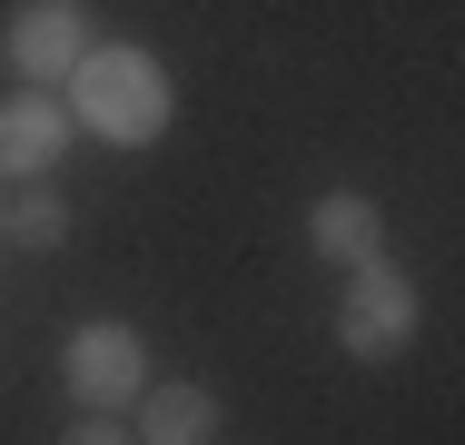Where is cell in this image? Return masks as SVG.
<instances>
[{"label": "cell", "mask_w": 465, "mask_h": 445, "mask_svg": "<svg viewBox=\"0 0 465 445\" xmlns=\"http://www.w3.org/2000/svg\"><path fill=\"white\" fill-rule=\"evenodd\" d=\"M169 119H179V80L159 70V50H139V40H90L80 50L70 129H90L109 149H149V139H169Z\"/></svg>", "instance_id": "1"}, {"label": "cell", "mask_w": 465, "mask_h": 445, "mask_svg": "<svg viewBox=\"0 0 465 445\" xmlns=\"http://www.w3.org/2000/svg\"><path fill=\"white\" fill-rule=\"evenodd\" d=\"M416 327H426V297H416V277H406L396 258L347 267V297H337V347L357 356V366H396V356L416 347Z\"/></svg>", "instance_id": "2"}, {"label": "cell", "mask_w": 465, "mask_h": 445, "mask_svg": "<svg viewBox=\"0 0 465 445\" xmlns=\"http://www.w3.org/2000/svg\"><path fill=\"white\" fill-rule=\"evenodd\" d=\"M60 376H70V396H80L90 416L139 406V386H149V337H139V327H119V317H90V327H70Z\"/></svg>", "instance_id": "3"}, {"label": "cell", "mask_w": 465, "mask_h": 445, "mask_svg": "<svg viewBox=\"0 0 465 445\" xmlns=\"http://www.w3.org/2000/svg\"><path fill=\"white\" fill-rule=\"evenodd\" d=\"M80 50H90V10H80V0H20V10L0 20V70H10L20 89L70 80Z\"/></svg>", "instance_id": "4"}, {"label": "cell", "mask_w": 465, "mask_h": 445, "mask_svg": "<svg viewBox=\"0 0 465 445\" xmlns=\"http://www.w3.org/2000/svg\"><path fill=\"white\" fill-rule=\"evenodd\" d=\"M70 139H80V129H70V99H60V89H10V99H0V188H10V178H20V188L50 178L70 159Z\"/></svg>", "instance_id": "5"}, {"label": "cell", "mask_w": 465, "mask_h": 445, "mask_svg": "<svg viewBox=\"0 0 465 445\" xmlns=\"http://www.w3.org/2000/svg\"><path fill=\"white\" fill-rule=\"evenodd\" d=\"M307 248L327 267H367V258H386V208H376L367 188H327L317 208H307Z\"/></svg>", "instance_id": "6"}, {"label": "cell", "mask_w": 465, "mask_h": 445, "mask_svg": "<svg viewBox=\"0 0 465 445\" xmlns=\"http://www.w3.org/2000/svg\"><path fill=\"white\" fill-rule=\"evenodd\" d=\"M139 445H218V396L208 386H139Z\"/></svg>", "instance_id": "7"}, {"label": "cell", "mask_w": 465, "mask_h": 445, "mask_svg": "<svg viewBox=\"0 0 465 445\" xmlns=\"http://www.w3.org/2000/svg\"><path fill=\"white\" fill-rule=\"evenodd\" d=\"M10 248H70V198H60L50 178H30V188L10 198Z\"/></svg>", "instance_id": "8"}, {"label": "cell", "mask_w": 465, "mask_h": 445, "mask_svg": "<svg viewBox=\"0 0 465 445\" xmlns=\"http://www.w3.org/2000/svg\"><path fill=\"white\" fill-rule=\"evenodd\" d=\"M60 445H129V436H119L109 416H90V406H80V426H70V436H60Z\"/></svg>", "instance_id": "9"}, {"label": "cell", "mask_w": 465, "mask_h": 445, "mask_svg": "<svg viewBox=\"0 0 465 445\" xmlns=\"http://www.w3.org/2000/svg\"><path fill=\"white\" fill-rule=\"evenodd\" d=\"M0 238H10V188H0Z\"/></svg>", "instance_id": "10"}]
</instances>
